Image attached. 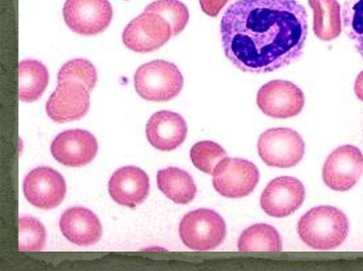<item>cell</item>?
<instances>
[{"mask_svg": "<svg viewBox=\"0 0 363 271\" xmlns=\"http://www.w3.org/2000/svg\"><path fill=\"white\" fill-rule=\"evenodd\" d=\"M158 188L177 204H187L196 196V186L189 173L177 167L161 169L157 173Z\"/></svg>", "mask_w": 363, "mask_h": 271, "instance_id": "cell-18", "label": "cell"}, {"mask_svg": "<svg viewBox=\"0 0 363 271\" xmlns=\"http://www.w3.org/2000/svg\"><path fill=\"white\" fill-rule=\"evenodd\" d=\"M225 157L227 154L224 149L212 141L199 142L190 150V158L194 166L208 174L212 175L216 165Z\"/></svg>", "mask_w": 363, "mask_h": 271, "instance_id": "cell-25", "label": "cell"}, {"mask_svg": "<svg viewBox=\"0 0 363 271\" xmlns=\"http://www.w3.org/2000/svg\"><path fill=\"white\" fill-rule=\"evenodd\" d=\"M49 80L48 71L40 62L25 59L18 64V97L31 103L40 98Z\"/></svg>", "mask_w": 363, "mask_h": 271, "instance_id": "cell-20", "label": "cell"}, {"mask_svg": "<svg viewBox=\"0 0 363 271\" xmlns=\"http://www.w3.org/2000/svg\"><path fill=\"white\" fill-rule=\"evenodd\" d=\"M67 81L79 83L90 92L97 81L96 69L85 59L69 60L62 65L57 74V83Z\"/></svg>", "mask_w": 363, "mask_h": 271, "instance_id": "cell-24", "label": "cell"}, {"mask_svg": "<svg viewBox=\"0 0 363 271\" xmlns=\"http://www.w3.org/2000/svg\"><path fill=\"white\" fill-rule=\"evenodd\" d=\"M46 231L43 225L30 216L18 220V248L20 251H38L45 246Z\"/></svg>", "mask_w": 363, "mask_h": 271, "instance_id": "cell-26", "label": "cell"}, {"mask_svg": "<svg viewBox=\"0 0 363 271\" xmlns=\"http://www.w3.org/2000/svg\"><path fill=\"white\" fill-rule=\"evenodd\" d=\"M305 144L300 134L288 127L271 128L257 142L258 154L268 166L289 168L303 158Z\"/></svg>", "mask_w": 363, "mask_h": 271, "instance_id": "cell-5", "label": "cell"}, {"mask_svg": "<svg viewBox=\"0 0 363 271\" xmlns=\"http://www.w3.org/2000/svg\"><path fill=\"white\" fill-rule=\"evenodd\" d=\"M212 175L216 190L228 198L247 196L255 189L259 178V171L252 162L228 157L216 165Z\"/></svg>", "mask_w": 363, "mask_h": 271, "instance_id": "cell-7", "label": "cell"}, {"mask_svg": "<svg viewBox=\"0 0 363 271\" xmlns=\"http://www.w3.org/2000/svg\"><path fill=\"white\" fill-rule=\"evenodd\" d=\"M144 11L155 12L165 18L171 25L172 36L185 28L189 18L187 7L179 0H157L148 4Z\"/></svg>", "mask_w": 363, "mask_h": 271, "instance_id": "cell-22", "label": "cell"}, {"mask_svg": "<svg viewBox=\"0 0 363 271\" xmlns=\"http://www.w3.org/2000/svg\"><path fill=\"white\" fill-rule=\"evenodd\" d=\"M313 12V32L321 40L330 41L342 31L341 8L337 0H308Z\"/></svg>", "mask_w": 363, "mask_h": 271, "instance_id": "cell-19", "label": "cell"}, {"mask_svg": "<svg viewBox=\"0 0 363 271\" xmlns=\"http://www.w3.org/2000/svg\"><path fill=\"white\" fill-rule=\"evenodd\" d=\"M363 172V154L352 145L337 147L327 158L323 168L325 185L336 191H347L359 180Z\"/></svg>", "mask_w": 363, "mask_h": 271, "instance_id": "cell-10", "label": "cell"}, {"mask_svg": "<svg viewBox=\"0 0 363 271\" xmlns=\"http://www.w3.org/2000/svg\"><path fill=\"white\" fill-rule=\"evenodd\" d=\"M172 36L171 25L165 18L155 12L144 11L126 25L122 39L128 49L146 53L159 49Z\"/></svg>", "mask_w": 363, "mask_h": 271, "instance_id": "cell-6", "label": "cell"}, {"mask_svg": "<svg viewBox=\"0 0 363 271\" xmlns=\"http://www.w3.org/2000/svg\"><path fill=\"white\" fill-rule=\"evenodd\" d=\"M305 189L297 178L280 176L271 180L260 197L262 209L269 216L281 218L294 213L303 203Z\"/></svg>", "mask_w": 363, "mask_h": 271, "instance_id": "cell-13", "label": "cell"}, {"mask_svg": "<svg viewBox=\"0 0 363 271\" xmlns=\"http://www.w3.org/2000/svg\"><path fill=\"white\" fill-rule=\"evenodd\" d=\"M349 231L348 220L340 209L332 206H318L304 214L298 222L301 239L316 250H330L345 240Z\"/></svg>", "mask_w": 363, "mask_h": 271, "instance_id": "cell-2", "label": "cell"}, {"mask_svg": "<svg viewBox=\"0 0 363 271\" xmlns=\"http://www.w3.org/2000/svg\"><path fill=\"white\" fill-rule=\"evenodd\" d=\"M343 27L363 57V0H347L342 8Z\"/></svg>", "mask_w": 363, "mask_h": 271, "instance_id": "cell-23", "label": "cell"}, {"mask_svg": "<svg viewBox=\"0 0 363 271\" xmlns=\"http://www.w3.org/2000/svg\"><path fill=\"white\" fill-rule=\"evenodd\" d=\"M52 156L64 166L79 167L90 163L98 151L95 137L89 132L69 129L60 132L52 142Z\"/></svg>", "mask_w": 363, "mask_h": 271, "instance_id": "cell-14", "label": "cell"}, {"mask_svg": "<svg viewBox=\"0 0 363 271\" xmlns=\"http://www.w3.org/2000/svg\"><path fill=\"white\" fill-rule=\"evenodd\" d=\"M220 33L224 54L235 67L271 72L302 54L307 13L296 0H238L223 13Z\"/></svg>", "mask_w": 363, "mask_h": 271, "instance_id": "cell-1", "label": "cell"}, {"mask_svg": "<svg viewBox=\"0 0 363 271\" xmlns=\"http://www.w3.org/2000/svg\"><path fill=\"white\" fill-rule=\"evenodd\" d=\"M67 25L82 35H94L109 25L113 9L108 0H66L62 10Z\"/></svg>", "mask_w": 363, "mask_h": 271, "instance_id": "cell-8", "label": "cell"}, {"mask_svg": "<svg viewBox=\"0 0 363 271\" xmlns=\"http://www.w3.org/2000/svg\"><path fill=\"white\" fill-rule=\"evenodd\" d=\"M60 228L67 240L78 246L92 245L102 234L99 218L91 211L82 207L65 210L60 219Z\"/></svg>", "mask_w": 363, "mask_h": 271, "instance_id": "cell-17", "label": "cell"}, {"mask_svg": "<svg viewBox=\"0 0 363 271\" xmlns=\"http://www.w3.org/2000/svg\"><path fill=\"white\" fill-rule=\"evenodd\" d=\"M354 90L357 97L363 101V70L359 72L356 78Z\"/></svg>", "mask_w": 363, "mask_h": 271, "instance_id": "cell-28", "label": "cell"}, {"mask_svg": "<svg viewBox=\"0 0 363 271\" xmlns=\"http://www.w3.org/2000/svg\"><path fill=\"white\" fill-rule=\"evenodd\" d=\"M257 104L266 115L285 119L297 115L304 105V95L295 83L276 79L264 84L257 94Z\"/></svg>", "mask_w": 363, "mask_h": 271, "instance_id": "cell-9", "label": "cell"}, {"mask_svg": "<svg viewBox=\"0 0 363 271\" xmlns=\"http://www.w3.org/2000/svg\"><path fill=\"white\" fill-rule=\"evenodd\" d=\"M89 99V91L84 85L71 81L58 83L47 101L46 113L55 122L77 120L86 114Z\"/></svg>", "mask_w": 363, "mask_h": 271, "instance_id": "cell-12", "label": "cell"}, {"mask_svg": "<svg viewBox=\"0 0 363 271\" xmlns=\"http://www.w3.org/2000/svg\"><path fill=\"white\" fill-rule=\"evenodd\" d=\"M134 85L136 92L143 99L163 102L179 94L184 86V77L174 64L155 59L138 68Z\"/></svg>", "mask_w": 363, "mask_h": 271, "instance_id": "cell-3", "label": "cell"}, {"mask_svg": "<svg viewBox=\"0 0 363 271\" xmlns=\"http://www.w3.org/2000/svg\"><path fill=\"white\" fill-rule=\"evenodd\" d=\"M230 0H199L203 13L211 17H216Z\"/></svg>", "mask_w": 363, "mask_h": 271, "instance_id": "cell-27", "label": "cell"}, {"mask_svg": "<svg viewBox=\"0 0 363 271\" xmlns=\"http://www.w3.org/2000/svg\"><path fill=\"white\" fill-rule=\"evenodd\" d=\"M184 245L194 250H209L218 247L226 233L223 219L208 209H198L184 216L179 226Z\"/></svg>", "mask_w": 363, "mask_h": 271, "instance_id": "cell-4", "label": "cell"}, {"mask_svg": "<svg viewBox=\"0 0 363 271\" xmlns=\"http://www.w3.org/2000/svg\"><path fill=\"white\" fill-rule=\"evenodd\" d=\"M150 144L160 151H171L180 146L187 134V125L182 115L169 110L155 113L145 127Z\"/></svg>", "mask_w": 363, "mask_h": 271, "instance_id": "cell-16", "label": "cell"}, {"mask_svg": "<svg viewBox=\"0 0 363 271\" xmlns=\"http://www.w3.org/2000/svg\"><path fill=\"white\" fill-rule=\"evenodd\" d=\"M23 190L26 200L35 207L50 209L58 206L66 195L62 175L50 167L33 169L25 177Z\"/></svg>", "mask_w": 363, "mask_h": 271, "instance_id": "cell-11", "label": "cell"}, {"mask_svg": "<svg viewBox=\"0 0 363 271\" xmlns=\"http://www.w3.org/2000/svg\"><path fill=\"white\" fill-rule=\"evenodd\" d=\"M238 248L240 251H280L281 240L278 231L267 224H255L241 233Z\"/></svg>", "mask_w": 363, "mask_h": 271, "instance_id": "cell-21", "label": "cell"}, {"mask_svg": "<svg viewBox=\"0 0 363 271\" xmlns=\"http://www.w3.org/2000/svg\"><path fill=\"white\" fill-rule=\"evenodd\" d=\"M149 178L138 167L128 166L118 168L108 181V192L118 204L134 208L147 197Z\"/></svg>", "mask_w": 363, "mask_h": 271, "instance_id": "cell-15", "label": "cell"}]
</instances>
